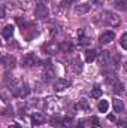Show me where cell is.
Listing matches in <instances>:
<instances>
[{
	"instance_id": "6da1fadb",
	"label": "cell",
	"mask_w": 127,
	"mask_h": 128,
	"mask_svg": "<svg viewBox=\"0 0 127 128\" xmlns=\"http://www.w3.org/2000/svg\"><path fill=\"white\" fill-rule=\"evenodd\" d=\"M99 16H102L105 26H115V27H118L120 22H121V20H120L117 15H114L112 12H103V14H100Z\"/></svg>"
},
{
	"instance_id": "7a4b0ae2",
	"label": "cell",
	"mask_w": 127,
	"mask_h": 128,
	"mask_svg": "<svg viewBox=\"0 0 127 128\" xmlns=\"http://www.w3.org/2000/svg\"><path fill=\"white\" fill-rule=\"evenodd\" d=\"M0 64L5 67V68H14L15 67V64H17V60H15V57H12V55H5V57H2L0 58Z\"/></svg>"
},
{
	"instance_id": "3957f363",
	"label": "cell",
	"mask_w": 127,
	"mask_h": 128,
	"mask_svg": "<svg viewBox=\"0 0 127 128\" xmlns=\"http://www.w3.org/2000/svg\"><path fill=\"white\" fill-rule=\"evenodd\" d=\"M34 15H36V18H39V20H43V18H46V16H48V8H46V4H43V3H39V4H37V8H36V12H34Z\"/></svg>"
},
{
	"instance_id": "277c9868",
	"label": "cell",
	"mask_w": 127,
	"mask_h": 128,
	"mask_svg": "<svg viewBox=\"0 0 127 128\" xmlns=\"http://www.w3.org/2000/svg\"><path fill=\"white\" fill-rule=\"evenodd\" d=\"M9 90L11 92L14 94L15 97H18V92H20V88H21V82L18 79H9Z\"/></svg>"
},
{
	"instance_id": "5b68a950",
	"label": "cell",
	"mask_w": 127,
	"mask_h": 128,
	"mask_svg": "<svg viewBox=\"0 0 127 128\" xmlns=\"http://www.w3.org/2000/svg\"><path fill=\"white\" fill-rule=\"evenodd\" d=\"M115 39V33L108 30V32H103L100 34V43H109Z\"/></svg>"
},
{
	"instance_id": "8992f818",
	"label": "cell",
	"mask_w": 127,
	"mask_h": 128,
	"mask_svg": "<svg viewBox=\"0 0 127 128\" xmlns=\"http://www.w3.org/2000/svg\"><path fill=\"white\" fill-rule=\"evenodd\" d=\"M69 85H70L69 80H66V79H57L54 82V90L60 92V91H64L66 88H69Z\"/></svg>"
},
{
	"instance_id": "52a82bcc",
	"label": "cell",
	"mask_w": 127,
	"mask_h": 128,
	"mask_svg": "<svg viewBox=\"0 0 127 128\" xmlns=\"http://www.w3.org/2000/svg\"><path fill=\"white\" fill-rule=\"evenodd\" d=\"M24 64L30 67V66H37V64H40V61H39V58H37L34 54H29V55L24 57Z\"/></svg>"
},
{
	"instance_id": "ba28073f",
	"label": "cell",
	"mask_w": 127,
	"mask_h": 128,
	"mask_svg": "<svg viewBox=\"0 0 127 128\" xmlns=\"http://www.w3.org/2000/svg\"><path fill=\"white\" fill-rule=\"evenodd\" d=\"M32 122L34 124V125H40V124H43V122H45V116H43L42 113L36 112V113H33V115H32Z\"/></svg>"
},
{
	"instance_id": "9c48e42d",
	"label": "cell",
	"mask_w": 127,
	"mask_h": 128,
	"mask_svg": "<svg viewBox=\"0 0 127 128\" xmlns=\"http://www.w3.org/2000/svg\"><path fill=\"white\" fill-rule=\"evenodd\" d=\"M114 110L117 113H123L124 112V103H123V100H120V98L114 100Z\"/></svg>"
},
{
	"instance_id": "30bf717a",
	"label": "cell",
	"mask_w": 127,
	"mask_h": 128,
	"mask_svg": "<svg viewBox=\"0 0 127 128\" xmlns=\"http://www.w3.org/2000/svg\"><path fill=\"white\" fill-rule=\"evenodd\" d=\"M90 9H91V4H90V3H84V4L76 6V8H75V12H76V14H87Z\"/></svg>"
},
{
	"instance_id": "8fae6325",
	"label": "cell",
	"mask_w": 127,
	"mask_h": 128,
	"mask_svg": "<svg viewBox=\"0 0 127 128\" xmlns=\"http://www.w3.org/2000/svg\"><path fill=\"white\" fill-rule=\"evenodd\" d=\"M45 51L49 52V54H55V52L58 51V45H57L55 42H49V43L45 46Z\"/></svg>"
},
{
	"instance_id": "7c38bea8",
	"label": "cell",
	"mask_w": 127,
	"mask_h": 128,
	"mask_svg": "<svg viewBox=\"0 0 127 128\" xmlns=\"http://www.w3.org/2000/svg\"><path fill=\"white\" fill-rule=\"evenodd\" d=\"M96 57H97V52H96V51H93V49H88V51L85 52V61H87V63L94 61Z\"/></svg>"
},
{
	"instance_id": "4fadbf2b",
	"label": "cell",
	"mask_w": 127,
	"mask_h": 128,
	"mask_svg": "<svg viewBox=\"0 0 127 128\" xmlns=\"http://www.w3.org/2000/svg\"><path fill=\"white\" fill-rule=\"evenodd\" d=\"M72 68H73L75 73H79V72L82 70V63H81L79 58H75V60L72 61Z\"/></svg>"
},
{
	"instance_id": "5bb4252c",
	"label": "cell",
	"mask_w": 127,
	"mask_h": 128,
	"mask_svg": "<svg viewBox=\"0 0 127 128\" xmlns=\"http://www.w3.org/2000/svg\"><path fill=\"white\" fill-rule=\"evenodd\" d=\"M2 34H3V37H5V39L12 37V34H14V27H12V26H6V27H3Z\"/></svg>"
},
{
	"instance_id": "9a60e30c",
	"label": "cell",
	"mask_w": 127,
	"mask_h": 128,
	"mask_svg": "<svg viewBox=\"0 0 127 128\" xmlns=\"http://www.w3.org/2000/svg\"><path fill=\"white\" fill-rule=\"evenodd\" d=\"M78 106H79V109H82V110H85V112L90 110V104H88V100H87V98H81L79 103H78Z\"/></svg>"
},
{
	"instance_id": "2e32d148",
	"label": "cell",
	"mask_w": 127,
	"mask_h": 128,
	"mask_svg": "<svg viewBox=\"0 0 127 128\" xmlns=\"http://www.w3.org/2000/svg\"><path fill=\"white\" fill-rule=\"evenodd\" d=\"M29 92H30V88L27 86V85H21V88H20V92H18V97H27L29 96Z\"/></svg>"
},
{
	"instance_id": "e0dca14e",
	"label": "cell",
	"mask_w": 127,
	"mask_h": 128,
	"mask_svg": "<svg viewBox=\"0 0 127 128\" xmlns=\"http://www.w3.org/2000/svg\"><path fill=\"white\" fill-rule=\"evenodd\" d=\"M99 110L100 112H108V107H109V103L106 101V100H100V103H99Z\"/></svg>"
},
{
	"instance_id": "ac0fdd59",
	"label": "cell",
	"mask_w": 127,
	"mask_h": 128,
	"mask_svg": "<svg viewBox=\"0 0 127 128\" xmlns=\"http://www.w3.org/2000/svg\"><path fill=\"white\" fill-rule=\"evenodd\" d=\"M114 91H115V94H118V96L124 94V85H123L121 82H118V84L114 86Z\"/></svg>"
},
{
	"instance_id": "d6986e66",
	"label": "cell",
	"mask_w": 127,
	"mask_h": 128,
	"mask_svg": "<svg viewBox=\"0 0 127 128\" xmlns=\"http://www.w3.org/2000/svg\"><path fill=\"white\" fill-rule=\"evenodd\" d=\"M100 63L102 64L109 63V54H108V51H103V52H102V55H100Z\"/></svg>"
},
{
	"instance_id": "ffe728a7",
	"label": "cell",
	"mask_w": 127,
	"mask_h": 128,
	"mask_svg": "<svg viewBox=\"0 0 127 128\" xmlns=\"http://www.w3.org/2000/svg\"><path fill=\"white\" fill-rule=\"evenodd\" d=\"M126 0H120V2H117L115 3V8L117 9H120V10H127V6H126Z\"/></svg>"
},
{
	"instance_id": "44dd1931",
	"label": "cell",
	"mask_w": 127,
	"mask_h": 128,
	"mask_svg": "<svg viewBox=\"0 0 127 128\" xmlns=\"http://www.w3.org/2000/svg\"><path fill=\"white\" fill-rule=\"evenodd\" d=\"M49 122H51L52 127H60V125H61V119H60V118H54V116H52V118L49 119Z\"/></svg>"
},
{
	"instance_id": "7402d4cb",
	"label": "cell",
	"mask_w": 127,
	"mask_h": 128,
	"mask_svg": "<svg viewBox=\"0 0 127 128\" xmlns=\"http://www.w3.org/2000/svg\"><path fill=\"white\" fill-rule=\"evenodd\" d=\"M61 125L66 127V128H70L72 127V118H70V116H69V118H64L63 121H61Z\"/></svg>"
},
{
	"instance_id": "603a6c76",
	"label": "cell",
	"mask_w": 127,
	"mask_h": 128,
	"mask_svg": "<svg viewBox=\"0 0 127 128\" xmlns=\"http://www.w3.org/2000/svg\"><path fill=\"white\" fill-rule=\"evenodd\" d=\"M90 125H91V128H100V122H99L97 118H91L90 119Z\"/></svg>"
},
{
	"instance_id": "cb8c5ba5",
	"label": "cell",
	"mask_w": 127,
	"mask_h": 128,
	"mask_svg": "<svg viewBox=\"0 0 127 128\" xmlns=\"http://www.w3.org/2000/svg\"><path fill=\"white\" fill-rule=\"evenodd\" d=\"M100 96H102V90H100L99 86H96L94 90H93V92H91V97H94V98H99Z\"/></svg>"
},
{
	"instance_id": "d4e9b609",
	"label": "cell",
	"mask_w": 127,
	"mask_h": 128,
	"mask_svg": "<svg viewBox=\"0 0 127 128\" xmlns=\"http://www.w3.org/2000/svg\"><path fill=\"white\" fill-rule=\"evenodd\" d=\"M120 43H121L123 49H127V34H126V33L121 36V40H120Z\"/></svg>"
},
{
	"instance_id": "484cf974",
	"label": "cell",
	"mask_w": 127,
	"mask_h": 128,
	"mask_svg": "<svg viewBox=\"0 0 127 128\" xmlns=\"http://www.w3.org/2000/svg\"><path fill=\"white\" fill-rule=\"evenodd\" d=\"M79 34H81V39H79V45H88V42H90V40H88V37H85V36L82 34V32L79 33Z\"/></svg>"
},
{
	"instance_id": "4316f807",
	"label": "cell",
	"mask_w": 127,
	"mask_h": 128,
	"mask_svg": "<svg viewBox=\"0 0 127 128\" xmlns=\"http://www.w3.org/2000/svg\"><path fill=\"white\" fill-rule=\"evenodd\" d=\"M2 115H3V116H6V115H8V116H11V115H12V109H11V107L3 109V110H2Z\"/></svg>"
},
{
	"instance_id": "83f0119b",
	"label": "cell",
	"mask_w": 127,
	"mask_h": 128,
	"mask_svg": "<svg viewBox=\"0 0 127 128\" xmlns=\"http://www.w3.org/2000/svg\"><path fill=\"white\" fill-rule=\"evenodd\" d=\"M61 49H69V51H70V49H72V45H70V43H64L63 46H61Z\"/></svg>"
},
{
	"instance_id": "f1b7e54d",
	"label": "cell",
	"mask_w": 127,
	"mask_h": 128,
	"mask_svg": "<svg viewBox=\"0 0 127 128\" xmlns=\"http://www.w3.org/2000/svg\"><path fill=\"white\" fill-rule=\"evenodd\" d=\"M0 18H5V8L0 6Z\"/></svg>"
},
{
	"instance_id": "f546056e",
	"label": "cell",
	"mask_w": 127,
	"mask_h": 128,
	"mask_svg": "<svg viewBox=\"0 0 127 128\" xmlns=\"http://www.w3.org/2000/svg\"><path fill=\"white\" fill-rule=\"evenodd\" d=\"M9 128H21V127H20V124H11Z\"/></svg>"
},
{
	"instance_id": "4dcf8cb0",
	"label": "cell",
	"mask_w": 127,
	"mask_h": 128,
	"mask_svg": "<svg viewBox=\"0 0 127 128\" xmlns=\"http://www.w3.org/2000/svg\"><path fill=\"white\" fill-rule=\"evenodd\" d=\"M2 98H3L5 103H8V98H6V94H5V92H2Z\"/></svg>"
},
{
	"instance_id": "1f68e13d",
	"label": "cell",
	"mask_w": 127,
	"mask_h": 128,
	"mask_svg": "<svg viewBox=\"0 0 127 128\" xmlns=\"http://www.w3.org/2000/svg\"><path fill=\"white\" fill-rule=\"evenodd\" d=\"M109 121H115V116L114 115H109Z\"/></svg>"
},
{
	"instance_id": "d6a6232c",
	"label": "cell",
	"mask_w": 127,
	"mask_h": 128,
	"mask_svg": "<svg viewBox=\"0 0 127 128\" xmlns=\"http://www.w3.org/2000/svg\"><path fill=\"white\" fill-rule=\"evenodd\" d=\"M72 2H78V0H72Z\"/></svg>"
}]
</instances>
